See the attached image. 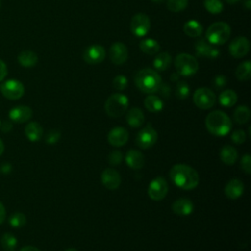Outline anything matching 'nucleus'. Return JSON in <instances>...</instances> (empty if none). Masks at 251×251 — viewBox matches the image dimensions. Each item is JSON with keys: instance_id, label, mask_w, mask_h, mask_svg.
<instances>
[{"instance_id": "5fc2aeb1", "label": "nucleus", "mask_w": 251, "mask_h": 251, "mask_svg": "<svg viewBox=\"0 0 251 251\" xmlns=\"http://www.w3.org/2000/svg\"><path fill=\"white\" fill-rule=\"evenodd\" d=\"M151 1L154 2V3H157V4H160V3L164 2V0H151Z\"/></svg>"}, {"instance_id": "603ef678", "label": "nucleus", "mask_w": 251, "mask_h": 251, "mask_svg": "<svg viewBox=\"0 0 251 251\" xmlns=\"http://www.w3.org/2000/svg\"><path fill=\"white\" fill-rule=\"evenodd\" d=\"M4 149H5V147H4V143H3V141H2V140H1V138H0V156L3 154Z\"/></svg>"}, {"instance_id": "f03ea898", "label": "nucleus", "mask_w": 251, "mask_h": 251, "mask_svg": "<svg viewBox=\"0 0 251 251\" xmlns=\"http://www.w3.org/2000/svg\"><path fill=\"white\" fill-rule=\"evenodd\" d=\"M205 125L210 133L215 136H225L232 128L230 118L223 111L215 110L209 113L205 120Z\"/></svg>"}, {"instance_id": "a19ab883", "label": "nucleus", "mask_w": 251, "mask_h": 251, "mask_svg": "<svg viewBox=\"0 0 251 251\" xmlns=\"http://www.w3.org/2000/svg\"><path fill=\"white\" fill-rule=\"evenodd\" d=\"M122 161H123V154H122L121 151L115 150V151L111 152L108 156V162L112 166L120 165L122 163Z\"/></svg>"}, {"instance_id": "dca6fc26", "label": "nucleus", "mask_w": 251, "mask_h": 251, "mask_svg": "<svg viewBox=\"0 0 251 251\" xmlns=\"http://www.w3.org/2000/svg\"><path fill=\"white\" fill-rule=\"evenodd\" d=\"M121 181H122V178L120 174L114 169L107 168L101 174L102 184L110 190L117 189L120 186Z\"/></svg>"}, {"instance_id": "864d4df0", "label": "nucleus", "mask_w": 251, "mask_h": 251, "mask_svg": "<svg viewBox=\"0 0 251 251\" xmlns=\"http://www.w3.org/2000/svg\"><path fill=\"white\" fill-rule=\"evenodd\" d=\"M226 3H228V4H235V3H237V2H239V0H225Z\"/></svg>"}, {"instance_id": "4c0bfd02", "label": "nucleus", "mask_w": 251, "mask_h": 251, "mask_svg": "<svg viewBox=\"0 0 251 251\" xmlns=\"http://www.w3.org/2000/svg\"><path fill=\"white\" fill-rule=\"evenodd\" d=\"M113 86L117 90H124L127 86V78L123 75H116L113 79Z\"/></svg>"}, {"instance_id": "393cba45", "label": "nucleus", "mask_w": 251, "mask_h": 251, "mask_svg": "<svg viewBox=\"0 0 251 251\" xmlns=\"http://www.w3.org/2000/svg\"><path fill=\"white\" fill-rule=\"evenodd\" d=\"M37 61H38V57H37L36 53H34L33 51H30V50L22 51L18 55V62L20 63L21 66L25 67V68H30V67L35 66Z\"/></svg>"}, {"instance_id": "79ce46f5", "label": "nucleus", "mask_w": 251, "mask_h": 251, "mask_svg": "<svg viewBox=\"0 0 251 251\" xmlns=\"http://www.w3.org/2000/svg\"><path fill=\"white\" fill-rule=\"evenodd\" d=\"M231 140L233 143L240 145L246 140V134L245 131L242 129H236L231 134Z\"/></svg>"}, {"instance_id": "f704fd0d", "label": "nucleus", "mask_w": 251, "mask_h": 251, "mask_svg": "<svg viewBox=\"0 0 251 251\" xmlns=\"http://www.w3.org/2000/svg\"><path fill=\"white\" fill-rule=\"evenodd\" d=\"M188 4V0H167V8L174 13L183 11Z\"/></svg>"}, {"instance_id": "72a5a7b5", "label": "nucleus", "mask_w": 251, "mask_h": 251, "mask_svg": "<svg viewBox=\"0 0 251 251\" xmlns=\"http://www.w3.org/2000/svg\"><path fill=\"white\" fill-rule=\"evenodd\" d=\"M204 7L211 14H220L224 9V5L220 0H204Z\"/></svg>"}, {"instance_id": "8fccbe9b", "label": "nucleus", "mask_w": 251, "mask_h": 251, "mask_svg": "<svg viewBox=\"0 0 251 251\" xmlns=\"http://www.w3.org/2000/svg\"><path fill=\"white\" fill-rule=\"evenodd\" d=\"M243 6L247 10L251 9V0H243Z\"/></svg>"}, {"instance_id": "09e8293b", "label": "nucleus", "mask_w": 251, "mask_h": 251, "mask_svg": "<svg viewBox=\"0 0 251 251\" xmlns=\"http://www.w3.org/2000/svg\"><path fill=\"white\" fill-rule=\"evenodd\" d=\"M20 251H40V250L37 247H35V246L27 245V246H24L23 248H21Z\"/></svg>"}, {"instance_id": "c756f323", "label": "nucleus", "mask_w": 251, "mask_h": 251, "mask_svg": "<svg viewBox=\"0 0 251 251\" xmlns=\"http://www.w3.org/2000/svg\"><path fill=\"white\" fill-rule=\"evenodd\" d=\"M144 106L149 112L158 113L163 109L164 103L158 96L151 94L144 99Z\"/></svg>"}, {"instance_id": "473e14b6", "label": "nucleus", "mask_w": 251, "mask_h": 251, "mask_svg": "<svg viewBox=\"0 0 251 251\" xmlns=\"http://www.w3.org/2000/svg\"><path fill=\"white\" fill-rule=\"evenodd\" d=\"M18 241L14 234L10 232H6L1 237V245L6 251H14L17 247Z\"/></svg>"}, {"instance_id": "a211bd4d", "label": "nucleus", "mask_w": 251, "mask_h": 251, "mask_svg": "<svg viewBox=\"0 0 251 251\" xmlns=\"http://www.w3.org/2000/svg\"><path fill=\"white\" fill-rule=\"evenodd\" d=\"M32 117V110L27 106H17L9 111L10 121L18 124L27 122Z\"/></svg>"}, {"instance_id": "4d7b16f0", "label": "nucleus", "mask_w": 251, "mask_h": 251, "mask_svg": "<svg viewBox=\"0 0 251 251\" xmlns=\"http://www.w3.org/2000/svg\"><path fill=\"white\" fill-rule=\"evenodd\" d=\"M0 126H1V121H0Z\"/></svg>"}, {"instance_id": "20e7f679", "label": "nucleus", "mask_w": 251, "mask_h": 251, "mask_svg": "<svg viewBox=\"0 0 251 251\" xmlns=\"http://www.w3.org/2000/svg\"><path fill=\"white\" fill-rule=\"evenodd\" d=\"M230 36V26L225 22H216L206 30L205 39L213 45H222Z\"/></svg>"}, {"instance_id": "37998d69", "label": "nucleus", "mask_w": 251, "mask_h": 251, "mask_svg": "<svg viewBox=\"0 0 251 251\" xmlns=\"http://www.w3.org/2000/svg\"><path fill=\"white\" fill-rule=\"evenodd\" d=\"M240 167L243 172H245L247 175L251 174V157L249 154H245L242 156L240 160Z\"/></svg>"}, {"instance_id": "13d9d810", "label": "nucleus", "mask_w": 251, "mask_h": 251, "mask_svg": "<svg viewBox=\"0 0 251 251\" xmlns=\"http://www.w3.org/2000/svg\"><path fill=\"white\" fill-rule=\"evenodd\" d=\"M0 5H1V1H0Z\"/></svg>"}, {"instance_id": "c03bdc74", "label": "nucleus", "mask_w": 251, "mask_h": 251, "mask_svg": "<svg viewBox=\"0 0 251 251\" xmlns=\"http://www.w3.org/2000/svg\"><path fill=\"white\" fill-rule=\"evenodd\" d=\"M158 91L164 98H169L171 94V87L168 83H161Z\"/></svg>"}, {"instance_id": "c9c22d12", "label": "nucleus", "mask_w": 251, "mask_h": 251, "mask_svg": "<svg viewBox=\"0 0 251 251\" xmlns=\"http://www.w3.org/2000/svg\"><path fill=\"white\" fill-rule=\"evenodd\" d=\"M190 88L189 85L185 81H178L176 86V96L180 99L184 100L189 96Z\"/></svg>"}, {"instance_id": "9b49d317", "label": "nucleus", "mask_w": 251, "mask_h": 251, "mask_svg": "<svg viewBox=\"0 0 251 251\" xmlns=\"http://www.w3.org/2000/svg\"><path fill=\"white\" fill-rule=\"evenodd\" d=\"M150 29V19L147 15L143 13H138L134 15L130 22V30L137 36L142 37L147 34Z\"/></svg>"}, {"instance_id": "39448f33", "label": "nucleus", "mask_w": 251, "mask_h": 251, "mask_svg": "<svg viewBox=\"0 0 251 251\" xmlns=\"http://www.w3.org/2000/svg\"><path fill=\"white\" fill-rule=\"evenodd\" d=\"M128 107V98L122 93H114L105 102V111L111 118L123 116Z\"/></svg>"}, {"instance_id": "f8f14e48", "label": "nucleus", "mask_w": 251, "mask_h": 251, "mask_svg": "<svg viewBox=\"0 0 251 251\" xmlns=\"http://www.w3.org/2000/svg\"><path fill=\"white\" fill-rule=\"evenodd\" d=\"M249 49H250V43L245 36L235 37L228 45L229 54L236 59H240L246 56L249 52Z\"/></svg>"}, {"instance_id": "4468645a", "label": "nucleus", "mask_w": 251, "mask_h": 251, "mask_svg": "<svg viewBox=\"0 0 251 251\" xmlns=\"http://www.w3.org/2000/svg\"><path fill=\"white\" fill-rule=\"evenodd\" d=\"M195 52L198 57L202 58H209V59H215L220 56L221 52L220 50L216 47V45L211 44L208 42L206 39L201 38L198 39L195 44Z\"/></svg>"}, {"instance_id": "f257e3e1", "label": "nucleus", "mask_w": 251, "mask_h": 251, "mask_svg": "<svg viewBox=\"0 0 251 251\" xmlns=\"http://www.w3.org/2000/svg\"><path fill=\"white\" fill-rule=\"evenodd\" d=\"M170 177L174 184L181 189L190 190L199 183L198 173L190 166L185 164H176L170 171Z\"/></svg>"}, {"instance_id": "c85d7f7f", "label": "nucleus", "mask_w": 251, "mask_h": 251, "mask_svg": "<svg viewBox=\"0 0 251 251\" xmlns=\"http://www.w3.org/2000/svg\"><path fill=\"white\" fill-rule=\"evenodd\" d=\"M219 102L223 107H232L237 102V94L231 89H226L219 95Z\"/></svg>"}, {"instance_id": "b1692460", "label": "nucleus", "mask_w": 251, "mask_h": 251, "mask_svg": "<svg viewBox=\"0 0 251 251\" xmlns=\"http://www.w3.org/2000/svg\"><path fill=\"white\" fill-rule=\"evenodd\" d=\"M237 150L231 145H225L220 151L221 161L226 165H233L237 160Z\"/></svg>"}, {"instance_id": "6e6552de", "label": "nucleus", "mask_w": 251, "mask_h": 251, "mask_svg": "<svg viewBox=\"0 0 251 251\" xmlns=\"http://www.w3.org/2000/svg\"><path fill=\"white\" fill-rule=\"evenodd\" d=\"M158 139V133L151 124H147L141 128L136 135V145L142 149H148L152 147Z\"/></svg>"}, {"instance_id": "49530a36", "label": "nucleus", "mask_w": 251, "mask_h": 251, "mask_svg": "<svg viewBox=\"0 0 251 251\" xmlns=\"http://www.w3.org/2000/svg\"><path fill=\"white\" fill-rule=\"evenodd\" d=\"M13 127V125H12V121H5L3 124H1L0 126V128L3 132H9Z\"/></svg>"}, {"instance_id": "aec40b11", "label": "nucleus", "mask_w": 251, "mask_h": 251, "mask_svg": "<svg viewBox=\"0 0 251 251\" xmlns=\"http://www.w3.org/2000/svg\"><path fill=\"white\" fill-rule=\"evenodd\" d=\"M194 206L188 198H178L172 204L173 212L180 217L189 216L193 212Z\"/></svg>"}, {"instance_id": "6ab92c4d", "label": "nucleus", "mask_w": 251, "mask_h": 251, "mask_svg": "<svg viewBox=\"0 0 251 251\" xmlns=\"http://www.w3.org/2000/svg\"><path fill=\"white\" fill-rule=\"evenodd\" d=\"M224 191H225V195L228 199L235 200L239 198L244 191L243 182L238 178H232L226 184Z\"/></svg>"}, {"instance_id": "2f4dec72", "label": "nucleus", "mask_w": 251, "mask_h": 251, "mask_svg": "<svg viewBox=\"0 0 251 251\" xmlns=\"http://www.w3.org/2000/svg\"><path fill=\"white\" fill-rule=\"evenodd\" d=\"M250 119V110L247 106H238L233 112V120L238 125L247 123Z\"/></svg>"}, {"instance_id": "3c124183", "label": "nucleus", "mask_w": 251, "mask_h": 251, "mask_svg": "<svg viewBox=\"0 0 251 251\" xmlns=\"http://www.w3.org/2000/svg\"><path fill=\"white\" fill-rule=\"evenodd\" d=\"M179 77V75L177 74V73H174L172 75H171V79L173 80V81H176V80H177V78Z\"/></svg>"}, {"instance_id": "5701e85b", "label": "nucleus", "mask_w": 251, "mask_h": 251, "mask_svg": "<svg viewBox=\"0 0 251 251\" xmlns=\"http://www.w3.org/2000/svg\"><path fill=\"white\" fill-rule=\"evenodd\" d=\"M25 134L30 141H38L43 135L42 126L36 122H30L25 126Z\"/></svg>"}, {"instance_id": "cd10ccee", "label": "nucleus", "mask_w": 251, "mask_h": 251, "mask_svg": "<svg viewBox=\"0 0 251 251\" xmlns=\"http://www.w3.org/2000/svg\"><path fill=\"white\" fill-rule=\"evenodd\" d=\"M139 48L146 55H154L160 50V44L153 38H145L139 42Z\"/></svg>"}, {"instance_id": "1a4fd4ad", "label": "nucleus", "mask_w": 251, "mask_h": 251, "mask_svg": "<svg viewBox=\"0 0 251 251\" xmlns=\"http://www.w3.org/2000/svg\"><path fill=\"white\" fill-rule=\"evenodd\" d=\"M0 91L7 99L17 100L24 95L25 87L21 81L17 79H9L0 85Z\"/></svg>"}, {"instance_id": "e433bc0d", "label": "nucleus", "mask_w": 251, "mask_h": 251, "mask_svg": "<svg viewBox=\"0 0 251 251\" xmlns=\"http://www.w3.org/2000/svg\"><path fill=\"white\" fill-rule=\"evenodd\" d=\"M26 218L23 213H15L9 218V224L13 227H22L25 225Z\"/></svg>"}, {"instance_id": "0eeeda50", "label": "nucleus", "mask_w": 251, "mask_h": 251, "mask_svg": "<svg viewBox=\"0 0 251 251\" xmlns=\"http://www.w3.org/2000/svg\"><path fill=\"white\" fill-rule=\"evenodd\" d=\"M193 103L201 110L211 109L216 103V95L210 88L200 87L193 93Z\"/></svg>"}, {"instance_id": "f3484780", "label": "nucleus", "mask_w": 251, "mask_h": 251, "mask_svg": "<svg viewBox=\"0 0 251 251\" xmlns=\"http://www.w3.org/2000/svg\"><path fill=\"white\" fill-rule=\"evenodd\" d=\"M107 138L111 145L115 147H121L127 142L128 131L123 126H116L109 131Z\"/></svg>"}, {"instance_id": "bb28decb", "label": "nucleus", "mask_w": 251, "mask_h": 251, "mask_svg": "<svg viewBox=\"0 0 251 251\" xmlns=\"http://www.w3.org/2000/svg\"><path fill=\"white\" fill-rule=\"evenodd\" d=\"M171 63H172L171 55L168 52H162L155 57L153 61V66L155 70L159 72H163L170 67Z\"/></svg>"}, {"instance_id": "7ed1b4c3", "label": "nucleus", "mask_w": 251, "mask_h": 251, "mask_svg": "<svg viewBox=\"0 0 251 251\" xmlns=\"http://www.w3.org/2000/svg\"><path fill=\"white\" fill-rule=\"evenodd\" d=\"M134 83L142 92L152 94L158 91L162 83V78L155 70L142 69L135 74Z\"/></svg>"}, {"instance_id": "a878e982", "label": "nucleus", "mask_w": 251, "mask_h": 251, "mask_svg": "<svg viewBox=\"0 0 251 251\" xmlns=\"http://www.w3.org/2000/svg\"><path fill=\"white\" fill-rule=\"evenodd\" d=\"M183 31L189 37H198L203 32V26L199 22L190 20L184 24Z\"/></svg>"}, {"instance_id": "a18cd8bd", "label": "nucleus", "mask_w": 251, "mask_h": 251, "mask_svg": "<svg viewBox=\"0 0 251 251\" xmlns=\"http://www.w3.org/2000/svg\"><path fill=\"white\" fill-rule=\"evenodd\" d=\"M7 74H8L7 66H6L5 62L0 59V81H2L6 77Z\"/></svg>"}, {"instance_id": "ea45409f", "label": "nucleus", "mask_w": 251, "mask_h": 251, "mask_svg": "<svg viewBox=\"0 0 251 251\" xmlns=\"http://www.w3.org/2000/svg\"><path fill=\"white\" fill-rule=\"evenodd\" d=\"M212 83H213V86H214L215 89L221 90V89H223V88L226 85V83H227V78H226V76L224 75H216V76L214 77Z\"/></svg>"}, {"instance_id": "ddd939ff", "label": "nucleus", "mask_w": 251, "mask_h": 251, "mask_svg": "<svg viewBox=\"0 0 251 251\" xmlns=\"http://www.w3.org/2000/svg\"><path fill=\"white\" fill-rule=\"evenodd\" d=\"M106 56V51L103 46L94 44L90 45L87 48L84 49L82 58L84 62H86L89 65H96L103 62Z\"/></svg>"}, {"instance_id": "6e6d98bb", "label": "nucleus", "mask_w": 251, "mask_h": 251, "mask_svg": "<svg viewBox=\"0 0 251 251\" xmlns=\"http://www.w3.org/2000/svg\"><path fill=\"white\" fill-rule=\"evenodd\" d=\"M66 251H78V250L75 249V248H74V247H70V248H68Z\"/></svg>"}, {"instance_id": "de8ad7c7", "label": "nucleus", "mask_w": 251, "mask_h": 251, "mask_svg": "<svg viewBox=\"0 0 251 251\" xmlns=\"http://www.w3.org/2000/svg\"><path fill=\"white\" fill-rule=\"evenodd\" d=\"M5 218H6V209L3 203L0 201V225L4 222Z\"/></svg>"}, {"instance_id": "7c9ffc66", "label": "nucleus", "mask_w": 251, "mask_h": 251, "mask_svg": "<svg viewBox=\"0 0 251 251\" xmlns=\"http://www.w3.org/2000/svg\"><path fill=\"white\" fill-rule=\"evenodd\" d=\"M238 80H248L251 77V63L249 60L240 63L234 73Z\"/></svg>"}, {"instance_id": "9d476101", "label": "nucleus", "mask_w": 251, "mask_h": 251, "mask_svg": "<svg viewBox=\"0 0 251 251\" xmlns=\"http://www.w3.org/2000/svg\"><path fill=\"white\" fill-rule=\"evenodd\" d=\"M169 186L167 180L163 176L155 177L148 186V195L154 201L164 199L168 193Z\"/></svg>"}, {"instance_id": "2eb2a0df", "label": "nucleus", "mask_w": 251, "mask_h": 251, "mask_svg": "<svg viewBox=\"0 0 251 251\" xmlns=\"http://www.w3.org/2000/svg\"><path fill=\"white\" fill-rule=\"evenodd\" d=\"M128 51L126 46L122 42H115L109 49V57L113 64L123 65L127 60Z\"/></svg>"}, {"instance_id": "58836bf2", "label": "nucleus", "mask_w": 251, "mask_h": 251, "mask_svg": "<svg viewBox=\"0 0 251 251\" xmlns=\"http://www.w3.org/2000/svg\"><path fill=\"white\" fill-rule=\"evenodd\" d=\"M61 137V132L58 129H51L47 132L45 136V141L48 144H55L59 141Z\"/></svg>"}, {"instance_id": "4be33fe9", "label": "nucleus", "mask_w": 251, "mask_h": 251, "mask_svg": "<svg viewBox=\"0 0 251 251\" xmlns=\"http://www.w3.org/2000/svg\"><path fill=\"white\" fill-rule=\"evenodd\" d=\"M126 122L129 125V126L135 127V128L141 126L145 120L143 112L137 107H133L130 110H128L126 113Z\"/></svg>"}, {"instance_id": "423d86ee", "label": "nucleus", "mask_w": 251, "mask_h": 251, "mask_svg": "<svg viewBox=\"0 0 251 251\" xmlns=\"http://www.w3.org/2000/svg\"><path fill=\"white\" fill-rule=\"evenodd\" d=\"M175 67L179 75L190 76L198 71V62L194 56L187 53H180L175 59Z\"/></svg>"}, {"instance_id": "412c9836", "label": "nucleus", "mask_w": 251, "mask_h": 251, "mask_svg": "<svg viewBox=\"0 0 251 251\" xmlns=\"http://www.w3.org/2000/svg\"><path fill=\"white\" fill-rule=\"evenodd\" d=\"M126 163L130 169L139 170L144 166L145 158L144 155L135 149H130L126 155Z\"/></svg>"}]
</instances>
